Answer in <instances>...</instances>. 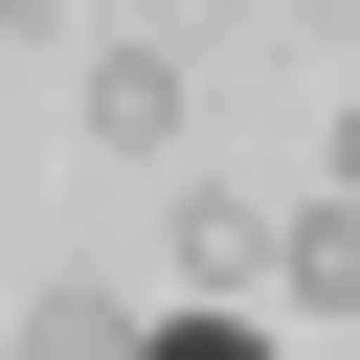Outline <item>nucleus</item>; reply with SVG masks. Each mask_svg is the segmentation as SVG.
I'll use <instances>...</instances> for the list:
<instances>
[{
  "label": "nucleus",
  "instance_id": "423d86ee",
  "mask_svg": "<svg viewBox=\"0 0 360 360\" xmlns=\"http://www.w3.org/2000/svg\"><path fill=\"white\" fill-rule=\"evenodd\" d=\"M315 202H360V112H338V135H315Z\"/></svg>",
  "mask_w": 360,
  "mask_h": 360
},
{
  "label": "nucleus",
  "instance_id": "f03ea898",
  "mask_svg": "<svg viewBox=\"0 0 360 360\" xmlns=\"http://www.w3.org/2000/svg\"><path fill=\"white\" fill-rule=\"evenodd\" d=\"M270 292H292V315H360V202H292V225H270Z\"/></svg>",
  "mask_w": 360,
  "mask_h": 360
},
{
  "label": "nucleus",
  "instance_id": "20e7f679",
  "mask_svg": "<svg viewBox=\"0 0 360 360\" xmlns=\"http://www.w3.org/2000/svg\"><path fill=\"white\" fill-rule=\"evenodd\" d=\"M135 338H158V315H135V292H90V270H68V292H22V360H135Z\"/></svg>",
  "mask_w": 360,
  "mask_h": 360
},
{
  "label": "nucleus",
  "instance_id": "39448f33",
  "mask_svg": "<svg viewBox=\"0 0 360 360\" xmlns=\"http://www.w3.org/2000/svg\"><path fill=\"white\" fill-rule=\"evenodd\" d=\"M135 360H270V315H225V292H180V315H158Z\"/></svg>",
  "mask_w": 360,
  "mask_h": 360
},
{
  "label": "nucleus",
  "instance_id": "0eeeda50",
  "mask_svg": "<svg viewBox=\"0 0 360 360\" xmlns=\"http://www.w3.org/2000/svg\"><path fill=\"white\" fill-rule=\"evenodd\" d=\"M0 360H22V338H0Z\"/></svg>",
  "mask_w": 360,
  "mask_h": 360
},
{
  "label": "nucleus",
  "instance_id": "f257e3e1",
  "mask_svg": "<svg viewBox=\"0 0 360 360\" xmlns=\"http://www.w3.org/2000/svg\"><path fill=\"white\" fill-rule=\"evenodd\" d=\"M68 135L90 158H180V45H90L68 68Z\"/></svg>",
  "mask_w": 360,
  "mask_h": 360
},
{
  "label": "nucleus",
  "instance_id": "7ed1b4c3",
  "mask_svg": "<svg viewBox=\"0 0 360 360\" xmlns=\"http://www.w3.org/2000/svg\"><path fill=\"white\" fill-rule=\"evenodd\" d=\"M270 270V202H225V180H180V292H248Z\"/></svg>",
  "mask_w": 360,
  "mask_h": 360
}]
</instances>
